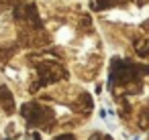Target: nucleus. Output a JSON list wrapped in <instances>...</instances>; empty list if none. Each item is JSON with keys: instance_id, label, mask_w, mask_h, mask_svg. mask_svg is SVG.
I'll use <instances>...</instances> for the list:
<instances>
[{"instance_id": "nucleus-2", "label": "nucleus", "mask_w": 149, "mask_h": 140, "mask_svg": "<svg viewBox=\"0 0 149 140\" xmlns=\"http://www.w3.org/2000/svg\"><path fill=\"white\" fill-rule=\"evenodd\" d=\"M19 130H21V124H19V122H15V120H8V122H6V126L2 128V132H4L6 136H10L13 132H19Z\"/></svg>"}, {"instance_id": "nucleus-1", "label": "nucleus", "mask_w": 149, "mask_h": 140, "mask_svg": "<svg viewBox=\"0 0 149 140\" xmlns=\"http://www.w3.org/2000/svg\"><path fill=\"white\" fill-rule=\"evenodd\" d=\"M57 41L63 43V45H72L74 43V31L72 29H61L57 33Z\"/></svg>"}]
</instances>
